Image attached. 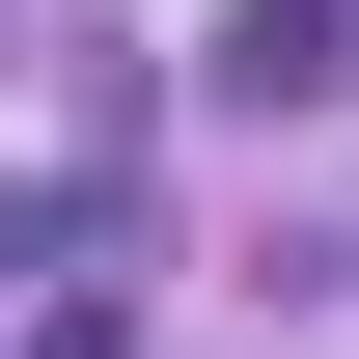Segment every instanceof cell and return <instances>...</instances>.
Masks as SVG:
<instances>
[{"label": "cell", "instance_id": "6da1fadb", "mask_svg": "<svg viewBox=\"0 0 359 359\" xmlns=\"http://www.w3.org/2000/svg\"><path fill=\"white\" fill-rule=\"evenodd\" d=\"M194 83H222V111H332V83H359V0H222Z\"/></svg>", "mask_w": 359, "mask_h": 359}]
</instances>
